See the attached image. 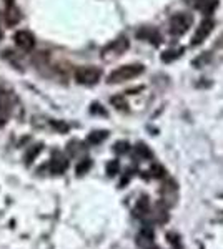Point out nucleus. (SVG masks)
<instances>
[{
    "mask_svg": "<svg viewBox=\"0 0 223 249\" xmlns=\"http://www.w3.org/2000/svg\"><path fill=\"white\" fill-rule=\"evenodd\" d=\"M90 166H92L90 160H85V161H82L79 166H77V173H79V175H83V173L88 171V168H90Z\"/></svg>",
    "mask_w": 223,
    "mask_h": 249,
    "instance_id": "obj_15",
    "label": "nucleus"
},
{
    "mask_svg": "<svg viewBox=\"0 0 223 249\" xmlns=\"http://www.w3.org/2000/svg\"><path fill=\"white\" fill-rule=\"evenodd\" d=\"M115 151L117 153H125V151H128V143L127 142H119L115 144Z\"/></svg>",
    "mask_w": 223,
    "mask_h": 249,
    "instance_id": "obj_16",
    "label": "nucleus"
},
{
    "mask_svg": "<svg viewBox=\"0 0 223 249\" xmlns=\"http://www.w3.org/2000/svg\"><path fill=\"white\" fill-rule=\"evenodd\" d=\"M108 136L107 131H93V133L88 136V143H93V144H97V143H102L105 138Z\"/></svg>",
    "mask_w": 223,
    "mask_h": 249,
    "instance_id": "obj_11",
    "label": "nucleus"
},
{
    "mask_svg": "<svg viewBox=\"0 0 223 249\" xmlns=\"http://www.w3.org/2000/svg\"><path fill=\"white\" fill-rule=\"evenodd\" d=\"M137 37L139 38H145V40H148V42H153L155 45H160V34H158L157 30H153V29H143V30H140V32H137Z\"/></svg>",
    "mask_w": 223,
    "mask_h": 249,
    "instance_id": "obj_8",
    "label": "nucleus"
},
{
    "mask_svg": "<svg viewBox=\"0 0 223 249\" xmlns=\"http://www.w3.org/2000/svg\"><path fill=\"white\" fill-rule=\"evenodd\" d=\"M112 102L115 103L117 108H122V110H123V108H127V102H125V100H122V98H119V96H115Z\"/></svg>",
    "mask_w": 223,
    "mask_h": 249,
    "instance_id": "obj_18",
    "label": "nucleus"
},
{
    "mask_svg": "<svg viewBox=\"0 0 223 249\" xmlns=\"http://www.w3.org/2000/svg\"><path fill=\"white\" fill-rule=\"evenodd\" d=\"M192 22L193 20L190 15L178 14L170 20V32H172V35H175V37H182V35L186 34L190 27H192Z\"/></svg>",
    "mask_w": 223,
    "mask_h": 249,
    "instance_id": "obj_3",
    "label": "nucleus"
},
{
    "mask_svg": "<svg viewBox=\"0 0 223 249\" xmlns=\"http://www.w3.org/2000/svg\"><path fill=\"white\" fill-rule=\"evenodd\" d=\"M150 175H152L153 178H163L165 170L160 166V164H155V166H152V170H150Z\"/></svg>",
    "mask_w": 223,
    "mask_h": 249,
    "instance_id": "obj_14",
    "label": "nucleus"
},
{
    "mask_svg": "<svg viewBox=\"0 0 223 249\" xmlns=\"http://www.w3.org/2000/svg\"><path fill=\"white\" fill-rule=\"evenodd\" d=\"M217 5H218V0H193V7L206 15L212 14L217 9Z\"/></svg>",
    "mask_w": 223,
    "mask_h": 249,
    "instance_id": "obj_7",
    "label": "nucleus"
},
{
    "mask_svg": "<svg viewBox=\"0 0 223 249\" xmlns=\"http://www.w3.org/2000/svg\"><path fill=\"white\" fill-rule=\"evenodd\" d=\"M5 17H7V25H15V23L20 20V15H19V10L15 9V7H12L9 5V9H7V14H5Z\"/></svg>",
    "mask_w": 223,
    "mask_h": 249,
    "instance_id": "obj_9",
    "label": "nucleus"
},
{
    "mask_svg": "<svg viewBox=\"0 0 223 249\" xmlns=\"http://www.w3.org/2000/svg\"><path fill=\"white\" fill-rule=\"evenodd\" d=\"M213 27H215V22H213L212 18L203 20V22L200 23V27H198L195 37H193V40H192V45H200V43L203 42V40L208 37L210 34H212Z\"/></svg>",
    "mask_w": 223,
    "mask_h": 249,
    "instance_id": "obj_5",
    "label": "nucleus"
},
{
    "mask_svg": "<svg viewBox=\"0 0 223 249\" xmlns=\"http://www.w3.org/2000/svg\"><path fill=\"white\" fill-rule=\"evenodd\" d=\"M107 171H108V175H115V173L119 171V161H112V163H108Z\"/></svg>",
    "mask_w": 223,
    "mask_h": 249,
    "instance_id": "obj_17",
    "label": "nucleus"
},
{
    "mask_svg": "<svg viewBox=\"0 0 223 249\" xmlns=\"http://www.w3.org/2000/svg\"><path fill=\"white\" fill-rule=\"evenodd\" d=\"M102 77V71L97 67H80L75 71V80L80 85H95Z\"/></svg>",
    "mask_w": 223,
    "mask_h": 249,
    "instance_id": "obj_2",
    "label": "nucleus"
},
{
    "mask_svg": "<svg viewBox=\"0 0 223 249\" xmlns=\"http://www.w3.org/2000/svg\"><path fill=\"white\" fill-rule=\"evenodd\" d=\"M182 48H178V50H168V52H165L163 55H162V60H163L165 63H168V62H173V60H177L178 57L182 55Z\"/></svg>",
    "mask_w": 223,
    "mask_h": 249,
    "instance_id": "obj_10",
    "label": "nucleus"
},
{
    "mask_svg": "<svg viewBox=\"0 0 223 249\" xmlns=\"http://www.w3.org/2000/svg\"><path fill=\"white\" fill-rule=\"evenodd\" d=\"M145 213H148V199L147 198H142L139 204L135 208V214L137 216H143Z\"/></svg>",
    "mask_w": 223,
    "mask_h": 249,
    "instance_id": "obj_12",
    "label": "nucleus"
},
{
    "mask_svg": "<svg viewBox=\"0 0 223 249\" xmlns=\"http://www.w3.org/2000/svg\"><path fill=\"white\" fill-rule=\"evenodd\" d=\"M15 43H17L20 48H23V50H32L35 45V38L30 32L19 30L17 34H15Z\"/></svg>",
    "mask_w": 223,
    "mask_h": 249,
    "instance_id": "obj_6",
    "label": "nucleus"
},
{
    "mask_svg": "<svg viewBox=\"0 0 223 249\" xmlns=\"http://www.w3.org/2000/svg\"><path fill=\"white\" fill-rule=\"evenodd\" d=\"M143 71V67L140 63H133V65H125L120 67L117 70H113L110 75H108L107 82L108 83H122V82H127V80H132Z\"/></svg>",
    "mask_w": 223,
    "mask_h": 249,
    "instance_id": "obj_1",
    "label": "nucleus"
},
{
    "mask_svg": "<svg viewBox=\"0 0 223 249\" xmlns=\"http://www.w3.org/2000/svg\"><path fill=\"white\" fill-rule=\"evenodd\" d=\"M128 48V40L127 38H119V40H113L110 45H107L103 48L102 52V57L105 60H113L117 57H120L125 50Z\"/></svg>",
    "mask_w": 223,
    "mask_h": 249,
    "instance_id": "obj_4",
    "label": "nucleus"
},
{
    "mask_svg": "<svg viewBox=\"0 0 223 249\" xmlns=\"http://www.w3.org/2000/svg\"><path fill=\"white\" fill-rule=\"evenodd\" d=\"M0 38H2V30H0Z\"/></svg>",
    "mask_w": 223,
    "mask_h": 249,
    "instance_id": "obj_19",
    "label": "nucleus"
},
{
    "mask_svg": "<svg viewBox=\"0 0 223 249\" xmlns=\"http://www.w3.org/2000/svg\"><path fill=\"white\" fill-rule=\"evenodd\" d=\"M135 150H137V155L142 156V158H150V156H152V151H150L147 144H143V143L137 144Z\"/></svg>",
    "mask_w": 223,
    "mask_h": 249,
    "instance_id": "obj_13",
    "label": "nucleus"
}]
</instances>
